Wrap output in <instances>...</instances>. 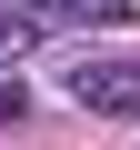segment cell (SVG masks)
Segmentation results:
<instances>
[{
	"label": "cell",
	"instance_id": "obj_1",
	"mask_svg": "<svg viewBox=\"0 0 140 150\" xmlns=\"http://www.w3.org/2000/svg\"><path fill=\"white\" fill-rule=\"evenodd\" d=\"M60 90L100 110V120H130L140 110V60H110V50H80V60H60Z\"/></svg>",
	"mask_w": 140,
	"mask_h": 150
},
{
	"label": "cell",
	"instance_id": "obj_3",
	"mask_svg": "<svg viewBox=\"0 0 140 150\" xmlns=\"http://www.w3.org/2000/svg\"><path fill=\"white\" fill-rule=\"evenodd\" d=\"M30 20H40V10H30V0H10V10H0V60H10V50H30V40H40Z\"/></svg>",
	"mask_w": 140,
	"mask_h": 150
},
{
	"label": "cell",
	"instance_id": "obj_2",
	"mask_svg": "<svg viewBox=\"0 0 140 150\" xmlns=\"http://www.w3.org/2000/svg\"><path fill=\"white\" fill-rule=\"evenodd\" d=\"M40 20H100V30H120V0H30Z\"/></svg>",
	"mask_w": 140,
	"mask_h": 150
}]
</instances>
